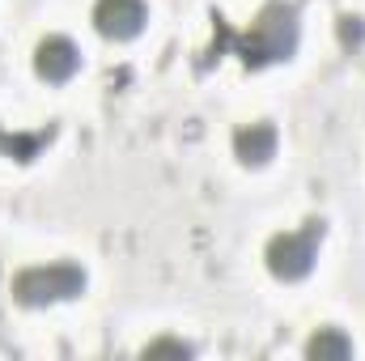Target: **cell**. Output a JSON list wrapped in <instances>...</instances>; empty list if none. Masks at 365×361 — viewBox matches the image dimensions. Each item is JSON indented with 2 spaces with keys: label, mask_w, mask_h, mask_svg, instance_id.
I'll list each match as a JSON object with an SVG mask.
<instances>
[{
  "label": "cell",
  "mask_w": 365,
  "mask_h": 361,
  "mask_svg": "<svg viewBox=\"0 0 365 361\" xmlns=\"http://www.w3.org/2000/svg\"><path fill=\"white\" fill-rule=\"evenodd\" d=\"M81 289H86V272L77 264H43V268H26L13 276V298L26 306L64 302V298H77Z\"/></svg>",
  "instance_id": "obj_2"
},
{
  "label": "cell",
  "mask_w": 365,
  "mask_h": 361,
  "mask_svg": "<svg viewBox=\"0 0 365 361\" xmlns=\"http://www.w3.org/2000/svg\"><path fill=\"white\" fill-rule=\"evenodd\" d=\"M293 51H297V9L284 0H272L255 17L251 34L242 43V60L247 64H272V60H289Z\"/></svg>",
  "instance_id": "obj_1"
},
{
  "label": "cell",
  "mask_w": 365,
  "mask_h": 361,
  "mask_svg": "<svg viewBox=\"0 0 365 361\" xmlns=\"http://www.w3.org/2000/svg\"><path fill=\"white\" fill-rule=\"evenodd\" d=\"M349 353H353V340L344 332H336V327H323L319 336L306 340V357L314 361H344Z\"/></svg>",
  "instance_id": "obj_7"
},
{
  "label": "cell",
  "mask_w": 365,
  "mask_h": 361,
  "mask_svg": "<svg viewBox=\"0 0 365 361\" xmlns=\"http://www.w3.org/2000/svg\"><path fill=\"white\" fill-rule=\"evenodd\" d=\"M145 0H98L93 4V26L106 39H136L145 26Z\"/></svg>",
  "instance_id": "obj_4"
},
{
  "label": "cell",
  "mask_w": 365,
  "mask_h": 361,
  "mask_svg": "<svg viewBox=\"0 0 365 361\" xmlns=\"http://www.w3.org/2000/svg\"><path fill=\"white\" fill-rule=\"evenodd\" d=\"M145 357H191V345H182V340H153L145 349Z\"/></svg>",
  "instance_id": "obj_9"
},
{
  "label": "cell",
  "mask_w": 365,
  "mask_h": 361,
  "mask_svg": "<svg viewBox=\"0 0 365 361\" xmlns=\"http://www.w3.org/2000/svg\"><path fill=\"white\" fill-rule=\"evenodd\" d=\"M234 153L247 166H264L276 153V128L272 123H247V128H238L234 132Z\"/></svg>",
  "instance_id": "obj_6"
},
{
  "label": "cell",
  "mask_w": 365,
  "mask_h": 361,
  "mask_svg": "<svg viewBox=\"0 0 365 361\" xmlns=\"http://www.w3.org/2000/svg\"><path fill=\"white\" fill-rule=\"evenodd\" d=\"M77 64H81V51L64 34H51L34 47V68H38L43 81H68L77 73Z\"/></svg>",
  "instance_id": "obj_5"
},
{
  "label": "cell",
  "mask_w": 365,
  "mask_h": 361,
  "mask_svg": "<svg viewBox=\"0 0 365 361\" xmlns=\"http://www.w3.org/2000/svg\"><path fill=\"white\" fill-rule=\"evenodd\" d=\"M361 39H365V21L353 17V13H344V17H340V43H344V47H357Z\"/></svg>",
  "instance_id": "obj_8"
},
{
  "label": "cell",
  "mask_w": 365,
  "mask_h": 361,
  "mask_svg": "<svg viewBox=\"0 0 365 361\" xmlns=\"http://www.w3.org/2000/svg\"><path fill=\"white\" fill-rule=\"evenodd\" d=\"M319 243H323V221H306V230H297V234H276L272 243H268V251H264V260H268L272 276L302 280L306 272L314 268Z\"/></svg>",
  "instance_id": "obj_3"
}]
</instances>
